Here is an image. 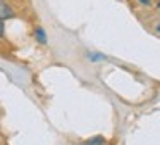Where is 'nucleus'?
I'll use <instances>...</instances> for the list:
<instances>
[{"mask_svg": "<svg viewBox=\"0 0 160 145\" xmlns=\"http://www.w3.org/2000/svg\"><path fill=\"white\" fill-rule=\"evenodd\" d=\"M16 12L11 7V3H7L5 0H0V21L9 19V17H14Z\"/></svg>", "mask_w": 160, "mask_h": 145, "instance_id": "f257e3e1", "label": "nucleus"}, {"mask_svg": "<svg viewBox=\"0 0 160 145\" xmlns=\"http://www.w3.org/2000/svg\"><path fill=\"white\" fill-rule=\"evenodd\" d=\"M84 145H107V140H105L103 137H100V135H97V137H93V138L84 142Z\"/></svg>", "mask_w": 160, "mask_h": 145, "instance_id": "f03ea898", "label": "nucleus"}, {"mask_svg": "<svg viewBox=\"0 0 160 145\" xmlns=\"http://www.w3.org/2000/svg\"><path fill=\"white\" fill-rule=\"evenodd\" d=\"M35 38L42 45L47 43V35H45V31H43V28H36V30H35Z\"/></svg>", "mask_w": 160, "mask_h": 145, "instance_id": "7ed1b4c3", "label": "nucleus"}, {"mask_svg": "<svg viewBox=\"0 0 160 145\" xmlns=\"http://www.w3.org/2000/svg\"><path fill=\"white\" fill-rule=\"evenodd\" d=\"M4 33H5V24H4V21H0V38L4 36Z\"/></svg>", "mask_w": 160, "mask_h": 145, "instance_id": "20e7f679", "label": "nucleus"}, {"mask_svg": "<svg viewBox=\"0 0 160 145\" xmlns=\"http://www.w3.org/2000/svg\"><path fill=\"white\" fill-rule=\"evenodd\" d=\"M139 2H141L143 5H150V0H139Z\"/></svg>", "mask_w": 160, "mask_h": 145, "instance_id": "39448f33", "label": "nucleus"}, {"mask_svg": "<svg viewBox=\"0 0 160 145\" xmlns=\"http://www.w3.org/2000/svg\"><path fill=\"white\" fill-rule=\"evenodd\" d=\"M157 31H158V33H160V24H158V26H157Z\"/></svg>", "mask_w": 160, "mask_h": 145, "instance_id": "423d86ee", "label": "nucleus"}, {"mask_svg": "<svg viewBox=\"0 0 160 145\" xmlns=\"http://www.w3.org/2000/svg\"><path fill=\"white\" fill-rule=\"evenodd\" d=\"M157 7H158V10H160V2H158V5H157Z\"/></svg>", "mask_w": 160, "mask_h": 145, "instance_id": "0eeeda50", "label": "nucleus"}]
</instances>
